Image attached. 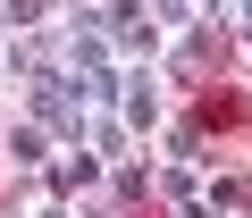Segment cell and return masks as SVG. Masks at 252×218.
<instances>
[{
	"mask_svg": "<svg viewBox=\"0 0 252 218\" xmlns=\"http://www.w3.org/2000/svg\"><path fill=\"white\" fill-rule=\"evenodd\" d=\"M193 118H202V126H244V118H252V101H244V92H210Z\"/></svg>",
	"mask_w": 252,
	"mask_h": 218,
	"instance_id": "1",
	"label": "cell"
}]
</instances>
